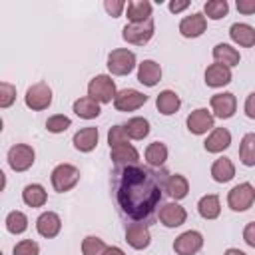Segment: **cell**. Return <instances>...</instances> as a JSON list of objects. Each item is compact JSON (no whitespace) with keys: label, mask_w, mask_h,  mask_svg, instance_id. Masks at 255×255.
Wrapping results in <instances>:
<instances>
[{"label":"cell","mask_w":255,"mask_h":255,"mask_svg":"<svg viewBox=\"0 0 255 255\" xmlns=\"http://www.w3.org/2000/svg\"><path fill=\"white\" fill-rule=\"evenodd\" d=\"M161 199V187L153 173L143 167H124L118 185V203L131 219H145L153 213Z\"/></svg>","instance_id":"obj_1"},{"label":"cell","mask_w":255,"mask_h":255,"mask_svg":"<svg viewBox=\"0 0 255 255\" xmlns=\"http://www.w3.org/2000/svg\"><path fill=\"white\" fill-rule=\"evenodd\" d=\"M88 96L94 98L98 104H110L116 100L118 90H116V82L112 80V76L108 74H100L94 76L88 84Z\"/></svg>","instance_id":"obj_2"},{"label":"cell","mask_w":255,"mask_h":255,"mask_svg":"<svg viewBox=\"0 0 255 255\" xmlns=\"http://www.w3.org/2000/svg\"><path fill=\"white\" fill-rule=\"evenodd\" d=\"M50 179H52V187L58 193H66L72 187H76V183L80 181V169L72 163H60L52 169Z\"/></svg>","instance_id":"obj_3"},{"label":"cell","mask_w":255,"mask_h":255,"mask_svg":"<svg viewBox=\"0 0 255 255\" xmlns=\"http://www.w3.org/2000/svg\"><path fill=\"white\" fill-rule=\"evenodd\" d=\"M135 68V54L128 48H116L108 54V70L114 76H128Z\"/></svg>","instance_id":"obj_4"},{"label":"cell","mask_w":255,"mask_h":255,"mask_svg":"<svg viewBox=\"0 0 255 255\" xmlns=\"http://www.w3.org/2000/svg\"><path fill=\"white\" fill-rule=\"evenodd\" d=\"M24 102H26V106H28L30 110L42 112V110L50 108V104H52V88H50L46 82L32 84V86L26 90Z\"/></svg>","instance_id":"obj_5"},{"label":"cell","mask_w":255,"mask_h":255,"mask_svg":"<svg viewBox=\"0 0 255 255\" xmlns=\"http://www.w3.org/2000/svg\"><path fill=\"white\" fill-rule=\"evenodd\" d=\"M36 161V151L28 143H16L8 149V165L14 171H26L34 165Z\"/></svg>","instance_id":"obj_6"},{"label":"cell","mask_w":255,"mask_h":255,"mask_svg":"<svg viewBox=\"0 0 255 255\" xmlns=\"http://www.w3.org/2000/svg\"><path fill=\"white\" fill-rule=\"evenodd\" d=\"M255 201V187L249 181H243L239 185H235L229 193H227V205L233 211H247Z\"/></svg>","instance_id":"obj_7"},{"label":"cell","mask_w":255,"mask_h":255,"mask_svg":"<svg viewBox=\"0 0 255 255\" xmlns=\"http://www.w3.org/2000/svg\"><path fill=\"white\" fill-rule=\"evenodd\" d=\"M153 20H145V22H139V24H126L124 30H122V38L128 42V44H133V46H143L151 40L153 36Z\"/></svg>","instance_id":"obj_8"},{"label":"cell","mask_w":255,"mask_h":255,"mask_svg":"<svg viewBox=\"0 0 255 255\" xmlns=\"http://www.w3.org/2000/svg\"><path fill=\"white\" fill-rule=\"evenodd\" d=\"M185 124H187V129L191 133L203 135V133H207V131H211L215 128V116L207 108H197L187 116Z\"/></svg>","instance_id":"obj_9"},{"label":"cell","mask_w":255,"mask_h":255,"mask_svg":"<svg viewBox=\"0 0 255 255\" xmlns=\"http://www.w3.org/2000/svg\"><path fill=\"white\" fill-rule=\"evenodd\" d=\"M201 247H203V235L199 231H195V229L183 231L173 241V251L177 255H195Z\"/></svg>","instance_id":"obj_10"},{"label":"cell","mask_w":255,"mask_h":255,"mask_svg":"<svg viewBox=\"0 0 255 255\" xmlns=\"http://www.w3.org/2000/svg\"><path fill=\"white\" fill-rule=\"evenodd\" d=\"M147 102V96L133 90V88H126V90H120L116 100H114V106L118 112H133V110H139L143 104Z\"/></svg>","instance_id":"obj_11"},{"label":"cell","mask_w":255,"mask_h":255,"mask_svg":"<svg viewBox=\"0 0 255 255\" xmlns=\"http://www.w3.org/2000/svg\"><path fill=\"white\" fill-rule=\"evenodd\" d=\"M209 104H211L213 116L219 120H229L237 110V98L231 92H221V94L211 96Z\"/></svg>","instance_id":"obj_12"},{"label":"cell","mask_w":255,"mask_h":255,"mask_svg":"<svg viewBox=\"0 0 255 255\" xmlns=\"http://www.w3.org/2000/svg\"><path fill=\"white\" fill-rule=\"evenodd\" d=\"M207 28V18L201 12H193L189 16H183L179 22V34L183 38H197L205 32Z\"/></svg>","instance_id":"obj_13"},{"label":"cell","mask_w":255,"mask_h":255,"mask_svg":"<svg viewBox=\"0 0 255 255\" xmlns=\"http://www.w3.org/2000/svg\"><path fill=\"white\" fill-rule=\"evenodd\" d=\"M185 219H187V211L179 203H175V201H169V203H165V205L159 207V221L165 227H169V229L183 225Z\"/></svg>","instance_id":"obj_14"},{"label":"cell","mask_w":255,"mask_h":255,"mask_svg":"<svg viewBox=\"0 0 255 255\" xmlns=\"http://www.w3.org/2000/svg\"><path fill=\"white\" fill-rule=\"evenodd\" d=\"M126 241L129 247L133 249H145L151 241V233H149V227L141 221H135V223H129L128 229H126Z\"/></svg>","instance_id":"obj_15"},{"label":"cell","mask_w":255,"mask_h":255,"mask_svg":"<svg viewBox=\"0 0 255 255\" xmlns=\"http://www.w3.org/2000/svg\"><path fill=\"white\" fill-rule=\"evenodd\" d=\"M229 145H231V131L227 128H213L209 131L207 139L203 141V147L209 153H221Z\"/></svg>","instance_id":"obj_16"},{"label":"cell","mask_w":255,"mask_h":255,"mask_svg":"<svg viewBox=\"0 0 255 255\" xmlns=\"http://www.w3.org/2000/svg\"><path fill=\"white\" fill-rule=\"evenodd\" d=\"M60 229H62V219H60V215L54 213V211H44V213H40V217L36 219V231H38L42 237H46V239L56 237V235L60 233Z\"/></svg>","instance_id":"obj_17"},{"label":"cell","mask_w":255,"mask_h":255,"mask_svg":"<svg viewBox=\"0 0 255 255\" xmlns=\"http://www.w3.org/2000/svg\"><path fill=\"white\" fill-rule=\"evenodd\" d=\"M98 139H100V131H98V128H94V126H88V128H82V129H78L76 133H74V147L78 149V151H84V153H88V151H92L96 145H98Z\"/></svg>","instance_id":"obj_18"},{"label":"cell","mask_w":255,"mask_h":255,"mask_svg":"<svg viewBox=\"0 0 255 255\" xmlns=\"http://www.w3.org/2000/svg\"><path fill=\"white\" fill-rule=\"evenodd\" d=\"M161 80V66L153 60H143L141 64H137V82L153 88L157 82Z\"/></svg>","instance_id":"obj_19"},{"label":"cell","mask_w":255,"mask_h":255,"mask_svg":"<svg viewBox=\"0 0 255 255\" xmlns=\"http://www.w3.org/2000/svg\"><path fill=\"white\" fill-rule=\"evenodd\" d=\"M231 82V68L223 64H209L205 70V84L209 88H223Z\"/></svg>","instance_id":"obj_20"},{"label":"cell","mask_w":255,"mask_h":255,"mask_svg":"<svg viewBox=\"0 0 255 255\" xmlns=\"http://www.w3.org/2000/svg\"><path fill=\"white\" fill-rule=\"evenodd\" d=\"M110 151H112V161L118 167H129V165H135L139 161V153L131 143H124V145L112 147Z\"/></svg>","instance_id":"obj_21"},{"label":"cell","mask_w":255,"mask_h":255,"mask_svg":"<svg viewBox=\"0 0 255 255\" xmlns=\"http://www.w3.org/2000/svg\"><path fill=\"white\" fill-rule=\"evenodd\" d=\"M229 36L235 44L243 46V48H251L255 46V28L251 24H245V22H235L231 24L229 28Z\"/></svg>","instance_id":"obj_22"},{"label":"cell","mask_w":255,"mask_h":255,"mask_svg":"<svg viewBox=\"0 0 255 255\" xmlns=\"http://www.w3.org/2000/svg\"><path fill=\"white\" fill-rule=\"evenodd\" d=\"M126 14L129 24H139L145 20H151V4L147 0H131L126 6Z\"/></svg>","instance_id":"obj_23"},{"label":"cell","mask_w":255,"mask_h":255,"mask_svg":"<svg viewBox=\"0 0 255 255\" xmlns=\"http://www.w3.org/2000/svg\"><path fill=\"white\" fill-rule=\"evenodd\" d=\"M179 106H181V100H179V96H177L173 90H163V92H159L157 98H155V108H157V112L163 114V116L175 114V112L179 110Z\"/></svg>","instance_id":"obj_24"},{"label":"cell","mask_w":255,"mask_h":255,"mask_svg":"<svg viewBox=\"0 0 255 255\" xmlns=\"http://www.w3.org/2000/svg\"><path fill=\"white\" fill-rule=\"evenodd\" d=\"M211 177L217 181V183H227L235 177V165L229 157H217L211 165Z\"/></svg>","instance_id":"obj_25"},{"label":"cell","mask_w":255,"mask_h":255,"mask_svg":"<svg viewBox=\"0 0 255 255\" xmlns=\"http://www.w3.org/2000/svg\"><path fill=\"white\" fill-rule=\"evenodd\" d=\"M213 60L217 62V64H223V66H227V68H233V66H237L239 64V60H241V56H239V50L237 48H233L231 44H217L215 48H213Z\"/></svg>","instance_id":"obj_26"},{"label":"cell","mask_w":255,"mask_h":255,"mask_svg":"<svg viewBox=\"0 0 255 255\" xmlns=\"http://www.w3.org/2000/svg\"><path fill=\"white\" fill-rule=\"evenodd\" d=\"M74 114L78 118H82V120H94V118H98L102 114V108L94 98L84 96V98H78L74 102Z\"/></svg>","instance_id":"obj_27"},{"label":"cell","mask_w":255,"mask_h":255,"mask_svg":"<svg viewBox=\"0 0 255 255\" xmlns=\"http://www.w3.org/2000/svg\"><path fill=\"white\" fill-rule=\"evenodd\" d=\"M165 191H167V195H169L171 199L179 201V199H183V197L187 195V191H189V181H187L181 173H171V175L165 179Z\"/></svg>","instance_id":"obj_28"},{"label":"cell","mask_w":255,"mask_h":255,"mask_svg":"<svg viewBox=\"0 0 255 255\" xmlns=\"http://www.w3.org/2000/svg\"><path fill=\"white\" fill-rule=\"evenodd\" d=\"M22 201L28 207H42L48 201V193L40 183H28L22 191Z\"/></svg>","instance_id":"obj_29"},{"label":"cell","mask_w":255,"mask_h":255,"mask_svg":"<svg viewBox=\"0 0 255 255\" xmlns=\"http://www.w3.org/2000/svg\"><path fill=\"white\" fill-rule=\"evenodd\" d=\"M197 211L203 219H217L219 213H221V201H219V195L215 193H209V195H203L197 203Z\"/></svg>","instance_id":"obj_30"},{"label":"cell","mask_w":255,"mask_h":255,"mask_svg":"<svg viewBox=\"0 0 255 255\" xmlns=\"http://www.w3.org/2000/svg\"><path fill=\"white\" fill-rule=\"evenodd\" d=\"M167 159V145L163 141H151L145 147V161L151 167H161Z\"/></svg>","instance_id":"obj_31"},{"label":"cell","mask_w":255,"mask_h":255,"mask_svg":"<svg viewBox=\"0 0 255 255\" xmlns=\"http://www.w3.org/2000/svg\"><path fill=\"white\" fill-rule=\"evenodd\" d=\"M239 159L243 165L247 167H253L255 165V133L249 131L241 137V143H239Z\"/></svg>","instance_id":"obj_32"},{"label":"cell","mask_w":255,"mask_h":255,"mask_svg":"<svg viewBox=\"0 0 255 255\" xmlns=\"http://www.w3.org/2000/svg\"><path fill=\"white\" fill-rule=\"evenodd\" d=\"M124 128H126V131H128V135L131 139H143L149 133V122L145 118H139V116L128 120V124Z\"/></svg>","instance_id":"obj_33"},{"label":"cell","mask_w":255,"mask_h":255,"mask_svg":"<svg viewBox=\"0 0 255 255\" xmlns=\"http://www.w3.org/2000/svg\"><path fill=\"white\" fill-rule=\"evenodd\" d=\"M4 223H6L8 233H12V235H20V233H24L28 229V217L22 211H16V209L6 215Z\"/></svg>","instance_id":"obj_34"},{"label":"cell","mask_w":255,"mask_h":255,"mask_svg":"<svg viewBox=\"0 0 255 255\" xmlns=\"http://www.w3.org/2000/svg\"><path fill=\"white\" fill-rule=\"evenodd\" d=\"M227 12H229L227 0H209V2L203 4V14H205V18L221 20L223 16H227Z\"/></svg>","instance_id":"obj_35"},{"label":"cell","mask_w":255,"mask_h":255,"mask_svg":"<svg viewBox=\"0 0 255 255\" xmlns=\"http://www.w3.org/2000/svg\"><path fill=\"white\" fill-rule=\"evenodd\" d=\"M106 249H108V245L104 243V239H100L96 235H88L82 241V255H104Z\"/></svg>","instance_id":"obj_36"},{"label":"cell","mask_w":255,"mask_h":255,"mask_svg":"<svg viewBox=\"0 0 255 255\" xmlns=\"http://www.w3.org/2000/svg\"><path fill=\"white\" fill-rule=\"evenodd\" d=\"M70 126H72V120L64 114H54L46 120V129L52 131V133H64Z\"/></svg>","instance_id":"obj_37"},{"label":"cell","mask_w":255,"mask_h":255,"mask_svg":"<svg viewBox=\"0 0 255 255\" xmlns=\"http://www.w3.org/2000/svg\"><path fill=\"white\" fill-rule=\"evenodd\" d=\"M108 143H110V149L124 145V143H129V135H128L126 128L124 126H112L108 131Z\"/></svg>","instance_id":"obj_38"},{"label":"cell","mask_w":255,"mask_h":255,"mask_svg":"<svg viewBox=\"0 0 255 255\" xmlns=\"http://www.w3.org/2000/svg\"><path fill=\"white\" fill-rule=\"evenodd\" d=\"M16 102V86L10 82L0 84V108H10Z\"/></svg>","instance_id":"obj_39"},{"label":"cell","mask_w":255,"mask_h":255,"mask_svg":"<svg viewBox=\"0 0 255 255\" xmlns=\"http://www.w3.org/2000/svg\"><path fill=\"white\" fill-rule=\"evenodd\" d=\"M40 253V245L32 239H22L14 245V255H38Z\"/></svg>","instance_id":"obj_40"},{"label":"cell","mask_w":255,"mask_h":255,"mask_svg":"<svg viewBox=\"0 0 255 255\" xmlns=\"http://www.w3.org/2000/svg\"><path fill=\"white\" fill-rule=\"evenodd\" d=\"M126 2L124 0H106L104 2V8H106V12L112 16V18H118V16H122V12L126 10Z\"/></svg>","instance_id":"obj_41"},{"label":"cell","mask_w":255,"mask_h":255,"mask_svg":"<svg viewBox=\"0 0 255 255\" xmlns=\"http://www.w3.org/2000/svg\"><path fill=\"white\" fill-rule=\"evenodd\" d=\"M243 241L249 247H255V221H251V223L245 225V229H243Z\"/></svg>","instance_id":"obj_42"},{"label":"cell","mask_w":255,"mask_h":255,"mask_svg":"<svg viewBox=\"0 0 255 255\" xmlns=\"http://www.w3.org/2000/svg\"><path fill=\"white\" fill-rule=\"evenodd\" d=\"M235 6L241 14H255V0H237Z\"/></svg>","instance_id":"obj_43"},{"label":"cell","mask_w":255,"mask_h":255,"mask_svg":"<svg viewBox=\"0 0 255 255\" xmlns=\"http://www.w3.org/2000/svg\"><path fill=\"white\" fill-rule=\"evenodd\" d=\"M243 110H245V116H247L249 120H255V92H251V94L247 96Z\"/></svg>","instance_id":"obj_44"},{"label":"cell","mask_w":255,"mask_h":255,"mask_svg":"<svg viewBox=\"0 0 255 255\" xmlns=\"http://www.w3.org/2000/svg\"><path fill=\"white\" fill-rule=\"evenodd\" d=\"M185 8H189V0H171L169 2V12H173V14L183 12Z\"/></svg>","instance_id":"obj_45"},{"label":"cell","mask_w":255,"mask_h":255,"mask_svg":"<svg viewBox=\"0 0 255 255\" xmlns=\"http://www.w3.org/2000/svg\"><path fill=\"white\" fill-rule=\"evenodd\" d=\"M104 255H126L120 247H108L106 251H104Z\"/></svg>","instance_id":"obj_46"},{"label":"cell","mask_w":255,"mask_h":255,"mask_svg":"<svg viewBox=\"0 0 255 255\" xmlns=\"http://www.w3.org/2000/svg\"><path fill=\"white\" fill-rule=\"evenodd\" d=\"M223 255H247V253H245V251H241V249H235V247H229V249H227V251H225Z\"/></svg>","instance_id":"obj_47"}]
</instances>
